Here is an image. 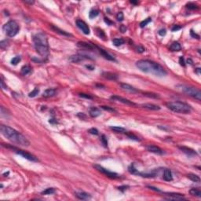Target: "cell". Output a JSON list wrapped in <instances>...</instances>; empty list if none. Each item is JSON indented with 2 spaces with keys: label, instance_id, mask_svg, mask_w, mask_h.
Listing matches in <instances>:
<instances>
[{
  "label": "cell",
  "instance_id": "52a82bcc",
  "mask_svg": "<svg viewBox=\"0 0 201 201\" xmlns=\"http://www.w3.org/2000/svg\"><path fill=\"white\" fill-rule=\"evenodd\" d=\"M2 146L7 148V149H12L13 151H14V152H15L17 154L21 156L22 157H24V159L29 160V161H31V162H38V161H39V159H38L36 156H34L33 154L28 152H26V151H24V150H22V149H18V148H16L14 146L9 145V144H3Z\"/></svg>",
  "mask_w": 201,
  "mask_h": 201
},
{
  "label": "cell",
  "instance_id": "44dd1931",
  "mask_svg": "<svg viewBox=\"0 0 201 201\" xmlns=\"http://www.w3.org/2000/svg\"><path fill=\"white\" fill-rule=\"evenodd\" d=\"M50 28H51V29H53V31H55V32L58 33L60 35H61V36H72V35L70 33H68L67 31H65L64 30H61L59 28L54 26V25H50Z\"/></svg>",
  "mask_w": 201,
  "mask_h": 201
},
{
  "label": "cell",
  "instance_id": "484cf974",
  "mask_svg": "<svg viewBox=\"0 0 201 201\" xmlns=\"http://www.w3.org/2000/svg\"><path fill=\"white\" fill-rule=\"evenodd\" d=\"M31 72V67L30 65H24L21 69V73L22 75H27Z\"/></svg>",
  "mask_w": 201,
  "mask_h": 201
},
{
  "label": "cell",
  "instance_id": "7bdbcfd3",
  "mask_svg": "<svg viewBox=\"0 0 201 201\" xmlns=\"http://www.w3.org/2000/svg\"><path fill=\"white\" fill-rule=\"evenodd\" d=\"M79 96L81 97H83V98H86V99H92L93 97L90 96V94H86V93H79Z\"/></svg>",
  "mask_w": 201,
  "mask_h": 201
},
{
  "label": "cell",
  "instance_id": "8992f818",
  "mask_svg": "<svg viewBox=\"0 0 201 201\" xmlns=\"http://www.w3.org/2000/svg\"><path fill=\"white\" fill-rule=\"evenodd\" d=\"M177 87L185 94L194 97L197 100H201V92L200 90L196 89V88L187 86V85H178Z\"/></svg>",
  "mask_w": 201,
  "mask_h": 201
},
{
  "label": "cell",
  "instance_id": "bcb514c9",
  "mask_svg": "<svg viewBox=\"0 0 201 201\" xmlns=\"http://www.w3.org/2000/svg\"><path fill=\"white\" fill-rule=\"evenodd\" d=\"M7 44H8V41H6V40L1 41V43H0V47H1L2 49H5V47L7 46Z\"/></svg>",
  "mask_w": 201,
  "mask_h": 201
},
{
  "label": "cell",
  "instance_id": "f907efd6",
  "mask_svg": "<svg viewBox=\"0 0 201 201\" xmlns=\"http://www.w3.org/2000/svg\"><path fill=\"white\" fill-rule=\"evenodd\" d=\"M159 36H165L166 33V29H160L159 31Z\"/></svg>",
  "mask_w": 201,
  "mask_h": 201
},
{
  "label": "cell",
  "instance_id": "ab89813d",
  "mask_svg": "<svg viewBox=\"0 0 201 201\" xmlns=\"http://www.w3.org/2000/svg\"><path fill=\"white\" fill-rule=\"evenodd\" d=\"M101 108L104 109V110H105V111H108V112H116L115 109L112 108L109 106H101Z\"/></svg>",
  "mask_w": 201,
  "mask_h": 201
},
{
  "label": "cell",
  "instance_id": "11a10c76",
  "mask_svg": "<svg viewBox=\"0 0 201 201\" xmlns=\"http://www.w3.org/2000/svg\"><path fill=\"white\" fill-rule=\"evenodd\" d=\"M105 23H107V24H108V25H112V24H113V22L110 21L108 18H106V17H105Z\"/></svg>",
  "mask_w": 201,
  "mask_h": 201
},
{
  "label": "cell",
  "instance_id": "03108f58",
  "mask_svg": "<svg viewBox=\"0 0 201 201\" xmlns=\"http://www.w3.org/2000/svg\"><path fill=\"white\" fill-rule=\"evenodd\" d=\"M9 172L8 171V172H6V173H4V174H3V176H5V177H6V176H8L9 175Z\"/></svg>",
  "mask_w": 201,
  "mask_h": 201
},
{
  "label": "cell",
  "instance_id": "f6af8a7d",
  "mask_svg": "<svg viewBox=\"0 0 201 201\" xmlns=\"http://www.w3.org/2000/svg\"><path fill=\"white\" fill-rule=\"evenodd\" d=\"M89 133L91 134L97 135V134H98V130H97L96 128H90V130H89Z\"/></svg>",
  "mask_w": 201,
  "mask_h": 201
},
{
  "label": "cell",
  "instance_id": "277c9868",
  "mask_svg": "<svg viewBox=\"0 0 201 201\" xmlns=\"http://www.w3.org/2000/svg\"><path fill=\"white\" fill-rule=\"evenodd\" d=\"M166 107L171 111L181 114H188L192 111V108L189 105L179 100L166 103Z\"/></svg>",
  "mask_w": 201,
  "mask_h": 201
},
{
  "label": "cell",
  "instance_id": "db71d44e",
  "mask_svg": "<svg viewBox=\"0 0 201 201\" xmlns=\"http://www.w3.org/2000/svg\"><path fill=\"white\" fill-rule=\"evenodd\" d=\"M31 60H32L33 61H36V62H38V63H42L43 62V60H41V59H39V58H36V57H33V58H31Z\"/></svg>",
  "mask_w": 201,
  "mask_h": 201
},
{
  "label": "cell",
  "instance_id": "6f0895ef",
  "mask_svg": "<svg viewBox=\"0 0 201 201\" xmlns=\"http://www.w3.org/2000/svg\"><path fill=\"white\" fill-rule=\"evenodd\" d=\"M127 188H128V186H126V185H123V186H119V187L118 188V189L123 192L124 190L127 189Z\"/></svg>",
  "mask_w": 201,
  "mask_h": 201
},
{
  "label": "cell",
  "instance_id": "e575fe53",
  "mask_svg": "<svg viewBox=\"0 0 201 201\" xmlns=\"http://www.w3.org/2000/svg\"><path fill=\"white\" fill-rule=\"evenodd\" d=\"M39 89L36 87V88H35L31 92H30L29 93H28V97H35L39 94Z\"/></svg>",
  "mask_w": 201,
  "mask_h": 201
},
{
  "label": "cell",
  "instance_id": "91938a15",
  "mask_svg": "<svg viewBox=\"0 0 201 201\" xmlns=\"http://www.w3.org/2000/svg\"><path fill=\"white\" fill-rule=\"evenodd\" d=\"M200 70H201L200 68H197L195 69V72H196L198 75H200Z\"/></svg>",
  "mask_w": 201,
  "mask_h": 201
},
{
  "label": "cell",
  "instance_id": "5bb4252c",
  "mask_svg": "<svg viewBox=\"0 0 201 201\" xmlns=\"http://www.w3.org/2000/svg\"><path fill=\"white\" fill-rule=\"evenodd\" d=\"M178 149H180L181 152H183L185 155H187L188 156H189V157L195 156L197 155L196 151L193 150V149H191V148L185 147V146H180V147H178Z\"/></svg>",
  "mask_w": 201,
  "mask_h": 201
},
{
  "label": "cell",
  "instance_id": "681fc988",
  "mask_svg": "<svg viewBox=\"0 0 201 201\" xmlns=\"http://www.w3.org/2000/svg\"><path fill=\"white\" fill-rule=\"evenodd\" d=\"M179 63H180V65L181 66H185V58L183 57H180V58H179Z\"/></svg>",
  "mask_w": 201,
  "mask_h": 201
},
{
  "label": "cell",
  "instance_id": "94428289",
  "mask_svg": "<svg viewBox=\"0 0 201 201\" xmlns=\"http://www.w3.org/2000/svg\"><path fill=\"white\" fill-rule=\"evenodd\" d=\"M86 68H88V69H90V70H93L94 69L93 66H91V65H86Z\"/></svg>",
  "mask_w": 201,
  "mask_h": 201
},
{
  "label": "cell",
  "instance_id": "ffe728a7",
  "mask_svg": "<svg viewBox=\"0 0 201 201\" xmlns=\"http://www.w3.org/2000/svg\"><path fill=\"white\" fill-rule=\"evenodd\" d=\"M102 75L107 79L109 80H117L118 79V75L115 73H113V72H105L102 73Z\"/></svg>",
  "mask_w": 201,
  "mask_h": 201
},
{
  "label": "cell",
  "instance_id": "9c48e42d",
  "mask_svg": "<svg viewBox=\"0 0 201 201\" xmlns=\"http://www.w3.org/2000/svg\"><path fill=\"white\" fill-rule=\"evenodd\" d=\"M164 199L167 200H185L183 194L175 193H166Z\"/></svg>",
  "mask_w": 201,
  "mask_h": 201
},
{
  "label": "cell",
  "instance_id": "1f68e13d",
  "mask_svg": "<svg viewBox=\"0 0 201 201\" xmlns=\"http://www.w3.org/2000/svg\"><path fill=\"white\" fill-rule=\"evenodd\" d=\"M128 171H129V172H130V174H137H137H138V171H137V170L136 168H135L134 163H132V164H131L130 166H129Z\"/></svg>",
  "mask_w": 201,
  "mask_h": 201
},
{
  "label": "cell",
  "instance_id": "8fae6325",
  "mask_svg": "<svg viewBox=\"0 0 201 201\" xmlns=\"http://www.w3.org/2000/svg\"><path fill=\"white\" fill-rule=\"evenodd\" d=\"M111 100H116V101H119L122 104H125V105H131V106H135L136 105V104L132 102L131 100H128L127 98H124V97H120V96H118V95H112L111 96Z\"/></svg>",
  "mask_w": 201,
  "mask_h": 201
},
{
  "label": "cell",
  "instance_id": "4316f807",
  "mask_svg": "<svg viewBox=\"0 0 201 201\" xmlns=\"http://www.w3.org/2000/svg\"><path fill=\"white\" fill-rule=\"evenodd\" d=\"M170 50H171V51H180L181 50V46L179 43L174 42L171 46H170Z\"/></svg>",
  "mask_w": 201,
  "mask_h": 201
},
{
  "label": "cell",
  "instance_id": "60d3db41",
  "mask_svg": "<svg viewBox=\"0 0 201 201\" xmlns=\"http://www.w3.org/2000/svg\"><path fill=\"white\" fill-rule=\"evenodd\" d=\"M123 18H124L123 14H122V12H119L117 15H116V19H117L119 21H123Z\"/></svg>",
  "mask_w": 201,
  "mask_h": 201
},
{
  "label": "cell",
  "instance_id": "603a6c76",
  "mask_svg": "<svg viewBox=\"0 0 201 201\" xmlns=\"http://www.w3.org/2000/svg\"><path fill=\"white\" fill-rule=\"evenodd\" d=\"M141 106L144 108H146V109H149V110H153V111H158V110L160 109L159 106L156 105H153V104H149V103L142 104Z\"/></svg>",
  "mask_w": 201,
  "mask_h": 201
},
{
  "label": "cell",
  "instance_id": "836d02e7",
  "mask_svg": "<svg viewBox=\"0 0 201 201\" xmlns=\"http://www.w3.org/2000/svg\"><path fill=\"white\" fill-rule=\"evenodd\" d=\"M55 193V189L53 188H48L42 192L43 195H51Z\"/></svg>",
  "mask_w": 201,
  "mask_h": 201
},
{
  "label": "cell",
  "instance_id": "5b68a950",
  "mask_svg": "<svg viewBox=\"0 0 201 201\" xmlns=\"http://www.w3.org/2000/svg\"><path fill=\"white\" fill-rule=\"evenodd\" d=\"M2 28L6 36H8L9 37H14L18 33L19 30H20V26L16 21L11 20L6 23Z\"/></svg>",
  "mask_w": 201,
  "mask_h": 201
},
{
  "label": "cell",
  "instance_id": "3957f363",
  "mask_svg": "<svg viewBox=\"0 0 201 201\" xmlns=\"http://www.w3.org/2000/svg\"><path fill=\"white\" fill-rule=\"evenodd\" d=\"M33 43L36 52L43 58H47L49 56V43L46 36L44 33L39 32L35 35Z\"/></svg>",
  "mask_w": 201,
  "mask_h": 201
},
{
  "label": "cell",
  "instance_id": "4dcf8cb0",
  "mask_svg": "<svg viewBox=\"0 0 201 201\" xmlns=\"http://www.w3.org/2000/svg\"><path fill=\"white\" fill-rule=\"evenodd\" d=\"M143 94H144V96L148 97H151V98H155V99L159 98V96L157 93H155L145 92V93H143Z\"/></svg>",
  "mask_w": 201,
  "mask_h": 201
},
{
  "label": "cell",
  "instance_id": "7dc6e473",
  "mask_svg": "<svg viewBox=\"0 0 201 201\" xmlns=\"http://www.w3.org/2000/svg\"><path fill=\"white\" fill-rule=\"evenodd\" d=\"M190 35H191V36H192V37L196 38V39H200V36H199V35H197L196 33H195L193 30H191V31H190Z\"/></svg>",
  "mask_w": 201,
  "mask_h": 201
},
{
  "label": "cell",
  "instance_id": "7402d4cb",
  "mask_svg": "<svg viewBox=\"0 0 201 201\" xmlns=\"http://www.w3.org/2000/svg\"><path fill=\"white\" fill-rule=\"evenodd\" d=\"M90 115L93 118H96L97 116H99L100 114H101V112L99 108H96V107H92V108H90Z\"/></svg>",
  "mask_w": 201,
  "mask_h": 201
},
{
  "label": "cell",
  "instance_id": "680465c9",
  "mask_svg": "<svg viewBox=\"0 0 201 201\" xmlns=\"http://www.w3.org/2000/svg\"><path fill=\"white\" fill-rule=\"evenodd\" d=\"M149 187L150 189H152V190H154V191H156V192H161L159 189H158L157 188H155V187H152V186H148Z\"/></svg>",
  "mask_w": 201,
  "mask_h": 201
},
{
  "label": "cell",
  "instance_id": "9a60e30c",
  "mask_svg": "<svg viewBox=\"0 0 201 201\" xmlns=\"http://www.w3.org/2000/svg\"><path fill=\"white\" fill-rule=\"evenodd\" d=\"M96 49H97V50H99L100 53V54H101L105 59L108 60V61H116V60L115 59L114 57H112L111 54H110V53H108V52H107L106 50H103L102 48H100V47L97 46H96Z\"/></svg>",
  "mask_w": 201,
  "mask_h": 201
},
{
  "label": "cell",
  "instance_id": "e7e4bbea",
  "mask_svg": "<svg viewBox=\"0 0 201 201\" xmlns=\"http://www.w3.org/2000/svg\"><path fill=\"white\" fill-rule=\"evenodd\" d=\"M130 3H132V4H137L138 2H137V1H130Z\"/></svg>",
  "mask_w": 201,
  "mask_h": 201
},
{
  "label": "cell",
  "instance_id": "b9f144b4",
  "mask_svg": "<svg viewBox=\"0 0 201 201\" xmlns=\"http://www.w3.org/2000/svg\"><path fill=\"white\" fill-rule=\"evenodd\" d=\"M100 140H101L104 145H105V147L108 146V140H107V137H106L105 135H102L101 138H100Z\"/></svg>",
  "mask_w": 201,
  "mask_h": 201
},
{
  "label": "cell",
  "instance_id": "816d5d0a",
  "mask_svg": "<svg viewBox=\"0 0 201 201\" xmlns=\"http://www.w3.org/2000/svg\"><path fill=\"white\" fill-rule=\"evenodd\" d=\"M119 29H120L121 32L124 33V32H126V31H127V28H126V26H124V25H121L120 28H119Z\"/></svg>",
  "mask_w": 201,
  "mask_h": 201
},
{
  "label": "cell",
  "instance_id": "7a4b0ae2",
  "mask_svg": "<svg viewBox=\"0 0 201 201\" xmlns=\"http://www.w3.org/2000/svg\"><path fill=\"white\" fill-rule=\"evenodd\" d=\"M0 131H1V134L3 136L12 142L22 146H29V141L23 134L14 130V128L9 127V126L2 124L0 126Z\"/></svg>",
  "mask_w": 201,
  "mask_h": 201
},
{
  "label": "cell",
  "instance_id": "e0dca14e",
  "mask_svg": "<svg viewBox=\"0 0 201 201\" xmlns=\"http://www.w3.org/2000/svg\"><path fill=\"white\" fill-rule=\"evenodd\" d=\"M120 86L121 88L123 90L125 91H127V92H130L132 93H138V90L136 89V88H134V86H130V85L127 84V83H121L120 84Z\"/></svg>",
  "mask_w": 201,
  "mask_h": 201
},
{
  "label": "cell",
  "instance_id": "d590c367",
  "mask_svg": "<svg viewBox=\"0 0 201 201\" xmlns=\"http://www.w3.org/2000/svg\"><path fill=\"white\" fill-rule=\"evenodd\" d=\"M151 21H152V18H151V17H148V18H147V19H145V20H144V21H141V24H140V27H141V28H144V27H145L146 25H147L148 24H149Z\"/></svg>",
  "mask_w": 201,
  "mask_h": 201
},
{
  "label": "cell",
  "instance_id": "7c38bea8",
  "mask_svg": "<svg viewBox=\"0 0 201 201\" xmlns=\"http://www.w3.org/2000/svg\"><path fill=\"white\" fill-rule=\"evenodd\" d=\"M76 25L79 29L83 31L85 35H89L90 33V28L88 27V25L85 23L82 20H77L76 21Z\"/></svg>",
  "mask_w": 201,
  "mask_h": 201
},
{
  "label": "cell",
  "instance_id": "d4e9b609",
  "mask_svg": "<svg viewBox=\"0 0 201 201\" xmlns=\"http://www.w3.org/2000/svg\"><path fill=\"white\" fill-rule=\"evenodd\" d=\"M189 193L193 196H196L198 198L201 197V191L200 188H192L189 190Z\"/></svg>",
  "mask_w": 201,
  "mask_h": 201
},
{
  "label": "cell",
  "instance_id": "2e32d148",
  "mask_svg": "<svg viewBox=\"0 0 201 201\" xmlns=\"http://www.w3.org/2000/svg\"><path fill=\"white\" fill-rule=\"evenodd\" d=\"M77 46L82 49H86L88 50H93L96 49V46H93L92 44L88 43L86 42H78Z\"/></svg>",
  "mask_w": 201,
  "mask_h": 201
},
{
  "label": "cell",
  "instance_id": "4fadbf2b",
  "mask_svg": "<svg viewBox=\"0 0 201 201\" xmlns=\"http://www.w3.org/2000/svg\"><path fill=\"white\" fill-rule=\"evenodd\" d=\"M146 149H147L148 151H149V152L158 154V155H163V154L164 153L163 150H162L158 146L154 145V144H148V145L146 146Z\"/></svg>",
  "mask_w": 201,
  "mask_h": 201
},
{
  "label": "cell",
  "instance_id": "30bf717a",
  "mask_svg": "<svg viewBox=\"0 0 201 201\" xmlns=\"http://www.w3.org/2000/svg\"><path fill=\"white\" fill-rule=\"evenodd\" d=\"M93 60L92 57H90V56H87L86 54H76V55H72L69 57V61L73 62V63H79L81 61H84V60Z\"/></svg>",
  "mask_w": 201,
  "mask_h": 201
},
{
  "label": "cell",
  "instance_id": "ba28073f",
  "mask_svg": "<svg viewBox=\"0 0 201 201\" xmlns=\"http://www.w3.org/2000/svg\"><path fill=\"white\" fill-rule=\"evenodd\" d=\"M93 167H95L96 170H97L98 171H100V173H102V174L106 175L107 177H108V178L115 179V178H118L119 177L118 174H116V173H115V172L110 171H108V170L105 169V167H103V166H100V165L95 164V165H93Z\"/></svg>",
  "mask_w": 201,
  "mask_h": 201
},
{
  "label": "cell",
  "instance_id": "6125c7cd",
  "mask_svg": "<svg viewBox=\"0 0 201 201\" xmlns=\"http://www.w3.org/2000/svg\"><path fill=\"white\" fill-rule=\"evenodd\" d=\"M25 3H28V4H30V5H32L34 4V1H28V0H26V1H24Z\"/></svg>",
  "mask_w": 201,
  "mask_h": 201
},
{
  "label": "cell",
  "instance_id": "6da1fadb",
  "mask_svg": "<svg viewBox=\"0 0 201 201\" xmlns=\"http://www.w3.org/2000/svg\"><path fill=\"white\" fill-rule=\"evenodd\" d=\"M136 67L144 73L152 74L158 77H163L167 75L165 68L159 63L150 60H139L136 62Z\"/></svg>",
  "mask_w": 201,
  "mask_h": 201
},
{
  "label": "cell",
  "instance_id": "83f0119b",
  "mask_svg": "<svg viewBox=\"0 0 201 201\" xmlns=\"http://www.w3.org/2000/svg\"><path fill=\"white\" fill-rule=\"evenodd\" d=\"M188 178L190 179L191 181H193L194 182H200V178L199 177L198 175L195 174H188Z\"/></svg>",
  "mask_w": 201,
  "mask_h": 201
},
{
  "label": "cell",
  "instance_id": "c3c4849f",
  "mask_svg": "<svg viewBox=\"0 0 201 201\" xmlns=\"http://www.w3.org/2000/svg\"><path fill=\"white\" fill-rule=\"evenodd\" d=\"M181 28V27L179 26V25H174L173 28H171V30H172V31H177L178 30H180Z\"/></svg>",
  "mask_w": 201,
  "mask_h": 201
},
{
  "label": "cell",
  "instance_id": "ac0fdd59",
  "mask_svg": "<svg viewBox=\"0 0 201 201\" xmlns=\"http://www.w3.org/2000/svg\"><path fill=\"white\" fill-rule=\"evenodd\" d=\"M75 195L78 199L82 200H90L91 198V195L87 193H85V192H76V193H75Z\"/></svg>",
  "mask_w": 201,
  "mask_h": 201
},
{
  "label": "cell",
  "instance_id": "f35d334b",
  "mask_svg": "<svg viewBox=\"0 0 201 201\" xmlns=\"http://www.w3.org/2000/svg\"><path fill=\"white\" fill-rule=\"evenodd\" d=\"M127 137H130V139L135 140V141H140L139 138H138V137L136 136V135H134V134H131V133H127Z\"/></svg>",
  "mask_w": 201,
  "mask_h": 201
},
{
  "label": "cell",
  "instance_id": "be15d7a7",
  "mask_svg": "<svg viewBox=\"0 0 201 201\" xmlns=\"http://www.w3.org/2000/svg\"><path fill=\"white\" fill-rule=\"evenodd\" d=\"M187 63H188V64H190V65L193 64V61H192V59L188 58V59L187 60Z\"/></svg>",
  "mask_w": 201,
  "mask_h": 201
},
{
  "label": "cell",
  "instance_id": "d6a6232c",
  "mask_svg": "<svg viewBox=\"0 0 201 201\" xmlns=\"http://www.w3.org/2000/svg\"><path fill=\"white\" fill-rule=\"evenodd\" d=\"M99 14V11L97 10V9H91L89 13V17L90 19H93L94 17H96L97 15Z\"/></svg>",
  "mask_w": 201,
  "mask_h": 201
},
{
  "label": "cell",
  "instance_id": "ee69618b",
  "mask_svg": "<svg viewBox=\"0 0 201 201\" xmlns=\"http://www.w3.org/2000/svg\"><path fill=\"white\" fill-rule=\"evenodd\" d=\"M136 50H137V52H138V53H143V52L145 51V49H144L142 46L140 45V46H138L136 47Z\"/></svg>",
  "mask_w": 201,
  "mask_h": 201
},
{
  "label": "cell",
  "instance_id": "f546056e",
  "mask_svg": "<svg viewBox=\"0 0 201 201\" xmlns=\"http://www.w3.org/2000/svg\"><path fill=\"white\" fill-rule=\"evenodd\" d=\"M110 129L112 130H114L116 133H126L127 130L126 129L123 127H110Z\"/></svg>",
  "mask_w": 201,
  "mask_h": 201
},
{
  "label": "cell",
  "instance_id": "8d00e7d4",
  "mask_svg": "<svg viewBox=\"0 0 201 201\" xmlns=\"http://www.w3.org/2000/svg\"><path fill=\"white\" fill-rule=\"evenodd\" d=\"M21 57H19V56L14 57L11 60V64H12L13 65H17L18 64V63L21 61Z\"/></svg>",
  "mask_w": 201,
  "mask_h": 201
},
{
  "label": "cell",
  "instance_id": "74e56055",
  "mask_svg": "<svg viewBox=\"0 0 201 201\" xmlns=\"http://www.w3.org/2000/svg\"><path fill=\"white\" fill-rule=\"evenodd\" d=\"M186 7H187L188 9H196L199 8V7H198L197 5L194 4V3H193V2L188 3V4L186 5Z\"/></svg>",
  "mask_w": 201,
  "mask_h": 201
},
{
  "label": "cell",
  "instance_id": "f1b7e54d",
  "mask_svg": "<svg viewBox=\"0 0 201 201\" xmlns=\"http://www.w3.org/2000/svg\"><path fill=\"white\" fill-rule=\"evenodd\" d=\"M125 43V41L121 39V38H118V39H114L112 40V43H113V45H114L115 46H122V44H124Z\"/></svg>",
  "mask_w": 201,
  "mask_h": 201
},
{
  "label": "cell",
  "instance_id": "d6986e66",
  "mask_svg": "<svg viewBox=\"0 0 201 201\" xmlns=\"http://www.w3.org/2000/svg\"><path fill=\"white\" fill-rule=\"evenodd\" d=\"M163 178L166 181H171L173 180V175H172V172L171 170L167 169V168L164 169V171H163Z\"/></svg>",
  "mask_w": 201,
  "mask_h": 201
},
{
  "label": "cell",
  "instance_id": "cb8c5ba5",
  "mask_svg": "<svg viewBox=\"0 0 201 201\" xmlns=\"http://www.w3.org/2000/svg\"><path fill=\"white\" fill-rule=\"evenodd\" d=\"M56 94V90L50 88V89H46L43 93V96L45 97H53Z\"/></svg>",
  "mask_w": 201,
  "mask_h": 201
},
{
  "label": "cell",
  "instance_id": "9f6ffc18",
  "mask_svg": "<svg viewBox=\"0 0 201 201\" xmlns=\"http://www.w3.org/2000/svg\"><path fill=\"white\" fill-rule=\"evenodd\" d=\"M49 122L51 124H54V123H57V121L55 119H50Z\"/></svg>",
  "mask_w": 201,
  "mask_h": 201
},
{
  "label": "cell",
  "instance_id": "f5cc1de1",
  "mask_svg": "<svg viewBox=\"0 0 201 201\" xmlns=\"http://www.w3.org/2000/svg\"><path fill=\"white\" fill-rule=\"evenodd\" d=\"M0 83H1V86H2V88L3 90H6V89H7V86H6V85H5L4 82H3L2 79L1 80V82H0Z\"/></svg>",
  "mask_w": 201,
  "mask_h": 201
}]
</instances>
